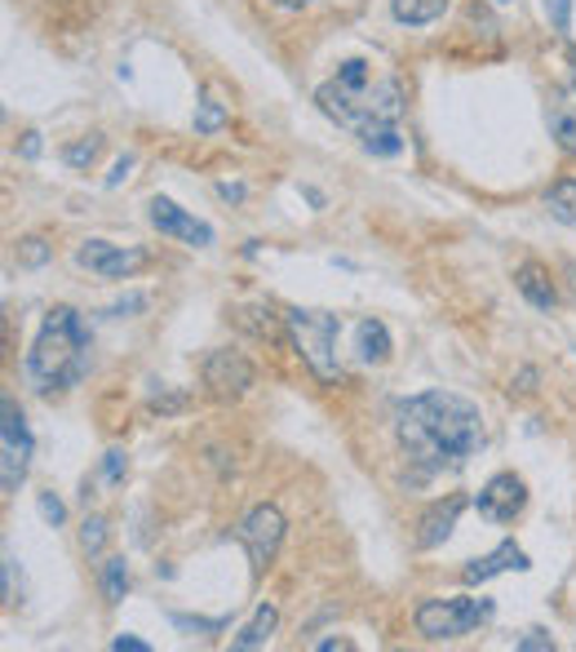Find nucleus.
I'll use <instances>...</instances> for the list:
<instances>
[{"instance_id": "nucleus-11", "label": "nucleus", "mask_w": 576, "mask_h": 652, "mask_svg": "<svg viewBox=\"0 0 576 652\" xmlns=\"http://www.w3.org/2000/svg\"><path fill=\"white\" fill-rule=\"evenodd\" d=\"M205 386L218 399H236V395H245L254 386V364L240 350H213L205 359Z\"/></svg>"}, {"instance_id": "nucleus-36", "label": "nucleus", "mask_w": 576, "mask_h": 652, "mask_svg": "<svg viewBox=\"0 0 576 652\" xmlns=\"http://www.w3.org/2000/svg\"><path fill=\"white\" fill-rule=\"evenodd\" d=\"M276 4H288V9H301V4H310V0H276Z\"/></svg>"}, {"instance_id": "nucleus-10", "label": "nucleus", "mask_w": 576, "mask_h": 652, "mask_svg": "<svg viewBox=\"0 0 576 652\" xmlns=\"http://www.w3.org/2000/svg\"><path fill=\"white\" fill-rule=\"evenodd\" d=\"M151 227H156L160 236L187 240V245H196V249H209V245H213V227L200 223V218H191V214H187L182 205H173L169 196H156V200H151Z\"/></svg>"}, {"instance_id": "nucleus-29", "label": "nucleus", "mask_w": 576, "mask_h": 652, "mask_svg": "<svg viewBox=\"0 0 576 652\" xmlns=\"http://www.w3.org/2000/svg\"><path fill=\"white\" fill-rule=\"evenodd\" d=\"M169 622H173V626H178V631H209V635H213V631H222V626H227V622H205V618H182V613H173V618H169Z\"/></svg>"}, {"instance_id": "nucleus-28", "label": "nucleus", "mask_w": 576, "mask_h": 652, "mask_svg": "<svg viewBox=\"0 0 576 652\" xmlns=\"http://www.w3.org/2000/svg\"><path fill=\"white\" fill-rule=\"evenodd\" d=\"M40 515H44V520H49V524L58 528V524L67 520V506H62V502H58L53 493H40Z\"/></svg>"}, {"instance_id": "nucleus-32", "label": "nucleus", "mask_w": 576, "mask_h": 652, "mask_svg": "<svg viewBox=\"0 0 576 652\" xmlns=\"http://www.w3.org/2000/svg\"><path fill=\"white\" fill-rule=\"evenodd\" d=\"M111 649L116 652H151V644H142L138 635H116V640H111Z\"/></svg>"}, {"instance_id": "nucleus-1", "label": "nucleus", "mask_w": 576, "mask_h": 652, "mask_svg": "<svg viewBox=\"0 0 576 652\" xmlns=\"http://www.w3.org/2000/svg\"><path fill=\"white\" fill-rule=\"evenodd\" d=\"M395 431L421 471H457L484 444V413L466 395L426 391L395 404Z\"/></svg>"}, {"instance_id": "nucleus-18", "label": "nucleus", "mask_w": 576, "mask_h": 652, "mask_svg": "<svg viewBox=\"0 0 576 652\" xmlns=\"http://www.w3.org/2000/svg\"><path fill=\"white\" fill-rule=\"evenodd\" d=\"M448 9V0H395V18L408 27H426Z\"/></svg>"}, {"instance_id": "nucleus-26", "label": "nucleus", "mask_w": 576, "mask_h": 652, "mask_svg": "<svg viewBox=\"0 0 576 652\" xmlns=\"http://www.w3.org/2000/svg\"><path fill=\"white\" fill-rule=\"evenodd\" d=\"M542 4H546L550 27H555V31H568V22H573V0H542Z\"/></svg>"}, {"instance_id": "nucleus-16", "label": "nucleus", "mask_w": 576, "mask_h": 652, "mask_svg": "<svg viewBox=\"0 0 576 652\" xmlns=\"http://www.w3.org/2000/svg\"><path fill=\"white\" fill-rule=\"evenodd\" d=\"M276 622H280V613L271 609V604H262L258 613H254V622L231 640V649H240V652H249V649H262L271 635H276Z\"/></svg>"}, {"instance_id": "nucleus-13", "label": "nucleus", "mask_w": 576, "mask_h": 652, "mask_svg": "<svg viewBox=\"0 0 576 652\" xmlns=\"http://www.w3.org/2000/svg\"><path fill=\"white\" fill-rule=\"evenodd\" d=\"M466 511V497H448V502H439V506H430V515L421 520V546L430 551V546H439V542H448L453 537V528H457V515Z\"/></svg>"}, {"instance_id": "nucleus-14", "label": "nucleus", "mask_w": 576, "mask_h": 652, "mask_svg": "<svg viewBox=\"0 0 576 652\" xmlns=\"http://www.w3.org/2000/svg\"><path fill=\"white\" fill-rule=\"evenodd\" d=\"M550 134H555V142L576 156V93L573 89H555L550 93Z\"/></svg>"}, {"instance_id": "nucleus-23", "label": "nucleus", "mask_w": 576, "mask_h": 652, "mask_svg": "<svg viewBox=\"0 0 576 652\" xmlns=\"http://www.w3.org/2000/svg\"><path fill=\"white\" fill-rule=\"evenodd\" d=\"M222 120H227V111L213 98H205L200 102V116H196V134H213V129H222Z\"/></svg>"}, {"instance_id": "nucleus-31", "label": "nucleus", "mask_w": 576, "mask_h": 652, "mask_svg": "<svg viewBox=\"0 0 576 652\" xmlns=\"http://www.w3.org/2000/svg\"><path fill=\"white\" fill-rule=\"evenodd\" d=\"M519 649L542 652V649H555V640H550V635H542V631H533V635H524V640H519Z\"/></svg>"}, {"instance_id": "nucleus-8", "label": "nucleus", "mask_w": 576, "mask_h": 652, "mask_svg": "<svg viewBox=\"0 0 576 652\" xmlns=\"http://www.w3.org/2000/svg\"><path fill=\"white\" fill-rule=\"evenodd\" d=\"M240 542L254 560V573H267V564L280 555V542H285V515L276 506H254L240 524Z\"/></svg>"}, {"instance_id": "nucleus-4", "label": "nucleus", "mask_w": 576, "mask_h": 652, "mask_svg": "<svg viewBox=\"0 0 576 652\" xmlns=\"http://www.w3.org/2000/svg\"><path fill=\"white\" fill-rule=\"evenodd\" d=\"M288 333H292V346L297 355L310 364V373L319 382H337L341 377V364H337V337H341V320L328 316V312H301L292 307L285 316Z\"/></svg>"}, {"instance_id": "nucleus-6", "label": "nucleus", "mask_w": 576, "mask_h": 652, "mask_svg": "<svg viewBox=\"0 0 576 652\" xmlns=\"http://www.w3.org/2000/svg\"><path fill=\"white\" fill-rule=\"evenodd\" d=\"M31 466V431L13 399L0 404V493L13 497Z\"/></svg>"}, {"instance_id": "nucleus-19", "label": "nucleus", "mask_w": 576, "mask_h": 652, "mask_svg": "<svg viewBox=\"0 0 576 652\" xmlns=\"http://www.w3.org/2000/svg\"><path fill=\"white\" fill-rule=\"evenodd\" d=\"M546 209H550L559 223L576 227V178H564V182H555V187L546 191Z\"/></svg>"}, {"instance_id": "nucleus-24", "label": "nucleus", "mask_w": 576, "mask_h": 652, "mask_svg": "<svg viewBox=\"0 0 576 652\" xmlns=\"http://www.w3.org/2000/svg\"><path fill=\"white\" fill-rule=\"evenodd\" d=\"M18 258H22L27 267H44V263H49V245H44L40 236H27V240L18 245Z\"/></svg>"}, {"instance_id": "nucleus-5", "label": "nucleus", "mask_w": 576, "mask_h": 652, "mask_svg": "<svg viewBox=\"0 0 576 652\" xmlns=\"http://www.w3.org/2000/svg\"><path fill=\"white\" fill-rule=\"evenodd\" d=\"M484 618H493L488 600H426V604H417V631L435 644L470 635Z\"/></svg>"}, {"instance_id": "nucleus-33", "label": "nucleus", "mask_w": 576, "mask_h": 652, "mask_svg": "<svg viewBox=\"0 0 576 652\" xmlns=\"http://www.w3.org/2000/svg\"><path fill=\"white\" fill-rule=\"evenodd\" d=\"M129 169H133V156H125V160H116V169L107 174V187H120V182L129 178Z\"/></svg>"}, {"instance_id": "nucleus-21", "label": "nucleus", "mask_w": 576, "mask_h": 652, "mask_svg": "<svg viewBox=\"0 0 576 652\" xmlns=\"http://www.w3.org/2000/svg\"><path fill=\"white\" fill-rule=\"evenodd\" d=\"M102 582H107V600L120 604L125 591H129V564H125V560H107V577H102Z\"/></svg>"}, {"instance_id": "nucleus-22", "label": "nucleus", "mask_w": 576, "mask_h": 652, "mask_svg": "<svg viewBox=\"0 0 576 652\" xmlns=\"http://www.w3.org/2000/svg\"><path fill=\"white\" fill-rule=\"evenodd\" d=\"M98 151H102V138H98V134H89V138H80V142H71V147H67V165H76V169H80V165H93V160H98Z\"/></svg>"}, {"instance_id": "nucleus-3", "label": "nucleus", "mask_w": 576, "mask_h": 652, "mask_svg": "<svg viewBox=\"0 0 576 652\" xmlns=\"http://www.w3.org/2000/svg\"><path fill=\"white\" fill-rule=\"evenodd\" d=\"M89 368V333L71 307H53L27 350V382L40 395L71 391Z\"/></svg>"}, {"instance_id": "nucleus-35", "label": "nucleus", "mask_w": 576, "mask_h": 652, "mask_svg": "<svg viewBox=\"0 0 576 652\" xmlns=\"http://www.w3.org/2000/svg\"><path fill=\"white\" fill-rule=\"evenodd\" d=\"M22 156L31 160V156H40V134H27V142H22Z\"/></svg>"}, {"instance_id": "nucleus-7", "label": "nucleus", "mask_w": 576, "mask_h": 652, "mask_svg": "<svg viewBox=\"0 0 576 652\" xmlns=\"http://www.w3.org/2000/svg\"><path fill=\"white\" fill-rule=\"evenodd\" d=\"M76 263L98 280H129L133 271L147 267V249H133V245L125 249V245H111V240H85Z\"/></svg>"}, {"instance_id": "nucleus-25", "label": "nucleus", "mask_w": 576, "mask_h": 652, "mask_svg": "<svg viewBox=\"0 0 576 652\" xmlns=\"http://www.w3.org/2000/svg\"><path fill=\"white\" fill-rule=\"evenodd\" d=\"M102 542H107V524L93 515V520H85V528H80V546L89 551V555H98L102 551Z\"/></svg>"}, {"instance_id": "nucleus-15", "label": "nucleus", "mask_w": 576, "mask_h": 652, "mask_svg": "<svg viewBox=\"0 0 576 652\" xmlns=\"http://www.w3.org/2000/svg\"><path fill=\"white\" fill-rule=\"evenodd\" d=\"M355 355L364 364H381L390 355V333H386L381 320H359L355 325Z\"/></svg>"}, {"instance_id": "nucleus-30", "label": "nucleus", "mask_w": 576, "mask_h": 652, "mask_svg": "<svg viewBox=\"0 0 576 652\" xmlns=\"http://www.w3.org/2000/svg\"><path fill=\"white\" fill-rule=\"evenodd\" d=\"M142 307H147V298H142V294H133V298H125V303H116V307H111L107 316H116V320H120V316H129V312H142Z\"/></svg>"}, {"instance_id": "nucleus-34", "label": "nucleus", "mask_w": 576, "mask_h": 652, "mask_svg": "<svg viewBox=\"0 0 576 652\" xmlns=\"http://www.w3.org/2000/svg\"><path fill=\"white\" fill-rule=\"evenodd\" d=\"M218 196L231 200V205H240V200H245V187H240V182H218Z\"/></svg>"}, {"instance_id": "nucleus-37", "label": "nucleus", "mask_w": 576, "mask_h": 652, "mask_svg": "<svg viewBox=\"0 0 576 652\" xmlns=\"http://www.w3.org/2000/svg\"><path fill=\"white\" fill-rule=\"evenodd\" d=\"M497 4H506V0H497Z\"/></svg>"}, {"instance_id": "nucleus-12", "label": "nucleus", "mask_w": 576, "mask_h": 652, "mask_svg": "<svg viewBox=\"0 0 576 652\" xmlns=\"http://www.w3.org/2000/svg\"><path fill=\"white\" fill-rule=\"evenodd\" d=\"M510 569H515V573H524V569H528V555H524L515 542H501L493 555H484V560H470L461 577H466V586H484L488 577H497V573H510Z\"/></svg>"}, {"instance_id": "nucleus-20", "label": "nucleus", "mask_w": 576, "mask_h": 652, "mask_svg": "<svg viewBox=\"0 0 576 652\" xmlns=\"http://www.w3.org/2000/svg\"><path fill=\"white\" fill-rule=\"evenodd\" d=\"M359 142H364L368 156H399V151H404V138H399L395 125H390V129H373V134H364Z\"/></svg>"}, {"instance_id": "nucleus-27", "label": "nucleus", "mask_w": 576, "mask_h": 652, "mask_svg": "<svg viewBox=\"0 0 576 652\" xmlns=\"http://www.w3.org/2000/svg\"><path fill=\"white\" fill-rule=\"evenodd\" d=\"M125 471H129V457H125L120 448H111V453H107V462H102V475H107L111 484H120V480H125Z\"/></svg>"}, {"instance_id": "nucleus-2", "label": "nucleus", "mask_w": 576, "mask_h": 652, "mask_svg": "<svg viewBox=\"0 0 576 652\" xmlns=\"http://www.w3.org/2000/svg\"><path fill=\"white\" fill-rule=\"evenodd\" d=\"M315 102L328 120H337L341 129H355L359 138L373 134V129H390L404 111L399 85L390 76H381L368 58H346L332 71V80L319 85Z\"/></svg>"}, {"instance_id": "nucleus-9", "label": "nucleus", "mask_w": 576, "mask_h": 652, "mask_svg": "<svg viewBox=\"0 0 576 652\" xmlns=\"http://www.w3.org/2000/svg\"><path fill=\"white\" fill-rule=\"evenodd\" d=\"M524 502H528L524 480H519V475H510V471H501V475H493V480L479 488L475 511H479L488 524H510V520L524 511Z\"/></svg>"}, {"instance_id": "nucleus-17", "label": "nucleus", "mask_w": 576, "mask_h": 652, "mask_svg": "<svg viewBox=\"0 0 576 652\" xmlns=\"http://www.w3.org/2000/svg\"><path fill=\"white\" fill-rule=\"evenodd\" d=\"M515 285H519V294H524L537 312H550V307H555V289H550V280H546L542 267H524V271L515 276Z\"/></svg>"}]
</instances>
